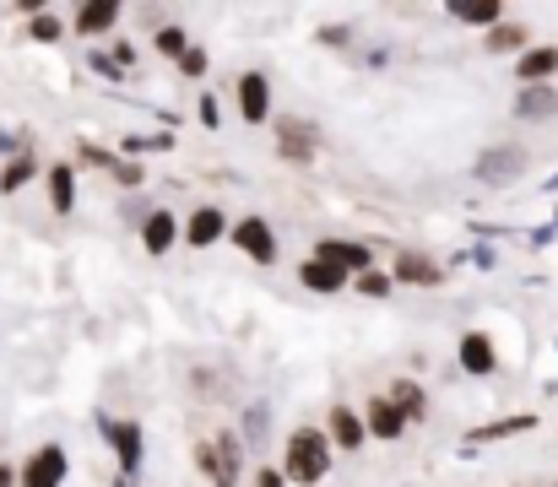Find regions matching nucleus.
<instances>
[{
  "instance_id": "17",
  "label": "nucleus",
  "mask_w": 558,
  "mask_h": 487,
  "mask_svg": "<svg viewBox=\"0 0 558 487\" xmlns=\"http://www.w3.org/2000/svg\"><path fill=\"white\" fill-rule=\"evenodd\" d=\"M554 76H558L554 44H532V49L515 60V82H521V87H554Z\"/></svg>"
},
{
  "instance_id": "14",
  "label": "nucleus",
  "mask_w": 558,
  "mask_h": 487,
  "mask_svg": "<svg viewBox=\"0 0 558 487\" xmlns=\"http://www.w3.org/2000/svg\"><path fill=\"white\" fill-rule=\"evenodd\" d=\"M180 228H185V217H180V211L153 206V211L142 217V228H136V233H142V249H147V255H169V249L180 244Z\"/></svg>"
},
{
  "instance_id": "22",
  "label": "nucleus",
  "mask_w": 558,
  "mask_h": 487,
  "mask_svg": "<svg viewBox=\"0 0 558 487\" xmlns=\"http://www.w3.org/2000/svg\"><path fill=\"white\" fill-rule=\"evenodd\" d=\"M483 49H488V54H515V60H521V54L532 49V33H526L521 22H499V27L483 33Z\"/></svg>"
},
{
  "instance_id": "35",
  "label": "nucleus",
  "mask_w": 558,
  "mask_h": 487,
  "mask_svg": "<svg viewBox=\"0 0 558 487\" xmlns=\"http://www.w3.org/2000/svg\"><path fill=\"white\" fill-rule=\"evenodd\" d=\"M87 65H93L98 76H109V82H120V76H125V71H120V65H114L109 54H98V49H87Z\"/></svg>"
},
{
  "instance_id": "32",
  "label": "nucleus",
  "mask_w": 558,
  "mask_h": 487,
  "mask_svg": "<svg viewBox=\"0 0 558 487\" xmlns=\"http://www.w3.org/2000/svg\"><path fill=\"white\" fill-rule=\"evenodd\" d=\"M114 184H125V190H142L147 184V168L131 158H120V168H114Z\"/></svg>"
},
{
  "instance_id": "31",
  "label": "nucleus",
  "mask_w": 558,
  "mask_h": 487,
  "mask_svg": "<svg viewBox=\"0 0 558 487\" xmlns=\"http://www.w3.org/2000/svg\"><path fill=\"white\" fill-rule=\"evenodd\" d=\"M190 379H195V401H217V395H228V385H217L211 368H195Z\"/></svg>"
},
{
  "instance_id": "27",
  "label": "nucleus",
  "mask_w": 558,
  "mask_h": 487,
  "mask_svg": "<svg viewBox=\"0 0 558 487\" xmlns=\"http://www.w3.org/2000/svg\"><path fill=\"white\" fill-rule=\"evenodd\" d=\"M153 49H158L163 60H185V54H190V33H185V22H163V27L153 33Z\"/></svg>"
},
{
  "instance_id": "1",
  "label": "nucleus",
  "mask_w": 558,
  "mask_h": 487,
  "mask_svg": "<svg viewBox=\"0 0 558 487\" xmlns=\"http://www.w3.org/2000/svg\"><path fill=\"white\" fill-rule=\"evenodd\" d=\"M331 439H326V428H293L288 434V445H282V472H288V487H320L331 477Z\"/></svg>"
},
{
  "instance_id": "25",
  "label": "nucleus",
  "mask_w": 558,
  "mask_h": 487,
  "mask_svg": "<svg viewBox=\"0 0 558 487\" xmlns=\"http://www.w3.org/2000/svg\"><path fill=\"white\" fill-rule=\"evenodd\" d=\"M33 179H44V162L33 158V153H16V158L0 168V195H16V190H27Z\"/></svg>"
},
{
  "instance_id": "33",
  "label": "nucleus",
  "mask_w": 558,
  "mask_h": 487,
  "mask_svg": "<svg viewBox=\"0 0 558 487\" xmlns=\"http://www.w3.org/2000/svg\"><path fill=\"white\" fill-rule=\"evenodd\" d=\"M250 487H288V472H282V466H255V472H250Z\"/></svg>"
},
{
  "instance_id": "2",
  "label": "nucleus",
  "mask_w": 558,
  "mask_h": 487,
  "mask_svg": "<svg viewBox=\"0 0 558 487\" xmlns=\"http://www.w3.org/2000/svg\"><path fill=\"white\" fill-rule=\"evenodd\" d=\"M195 472L211 487H239L250 472H244V439L239 428H217L211 439H195Z\"/></svg>"
},
{
  "instance_id": "4",
  "label": "nucleus",
  "mask_w": 558,
  "mask_h": 487,
  "mask_svg": "<svg viewBox=\"0 0 558 487\" xmlns=\"http://www.w3.org/2000/svg\"><path fill=\"white\" fill-rule=\"evenodd\" d=\"M271 142H277V158L293 162V168H310L315 153H320V131L299 114H277L271 120Z\"/></svg>"
},
{
  "instance_id": "29",
  "label": "nucleus",
  "mask_w": 558,
  "mask_h": 487,
  "mask_svg": "<svg viewBox=\"0 0 558 487\" xmlns=\"http://www.w3.org/2000/svg\"><path fill=\"white\" fill-rule=\"evenodd\" d=\"M353 293L359 299H390L396 282H390V271H364V277H353Z\"/></svg>"
},
{
  "instance_id": "13",
  "label": "nucleus",
  "mask_w": 558,
  "mask_h": 487,
  "mask_svg": "<svg viewBox=\"0 0 558 487\" xmlns=\"http://www.w3.org/2000/svg\"><path fill=\"white\" fill-rule=\"evenodd\" d=\"M120 22H125V5H120V0H82V5L71 11L76 38H104V33H114Z\"/></svg>"
},
{
  "instance_id": "19",
  "label": "nucleus",
  "mask_w": 558,
  "mask_h": 487,
  "mask_svg": "<svg viewBox=\"0 0 558 487\" xmlns=\"http://www.w3.org/2000/svg\"><path fill=\"white\" fill-rule=\"evenodd\" d=\"M364 428H369V439H379V445H396V439H407V417L385 401V395H374L369 406H364Z\"/></svg>"
},
{
  "instance_id": "18",
  "label": "nucleus",
  "mask_w": 558,
  "mask_h": 487,
  "mask_svg": "<svg viewBox=\"0 0 558 487\" xmlns=\"http://www.w3.org/2000/svg\"><path fill=\"white\" fill-rule=\"evenodd\" d=\"M44 190H49V211L71 217L76 211V162H49L44 168Z\"/></svg>"
},
{
  "instance_id": "24",
  "label": "nucleus",
  "mask_w": 558,
  "mask_h": 487,
  "mask_svg": "<svg viewBox=\"0 0 558 487\" xmlns=\"http://www.w3.org/2000/svg\"><path fill=\"white\" fill-rule=\"evenodd\" d=\"M532 428H537V417H532V412H521V417H499V423L477 428V434L466 439V450H477V445H499V439H515V434H532Z\"/></svg>"
},
{
  "instance_id": "8",
  "label": "nucleus",
  "mask_w": 558,
  "mask_h": 487,
  "mask_svg": "<svg viewBox=\"0 0 558 487\" xmlns=\"http://www.w3.org/2000/svg\"><path fill=\"white\" fill-rule=\"evenodd\" d=\"M65 477H71L65 445H38V450L22 461V487H65Z\"/></svg>"
},
{
  "instance_id": "11",
  "label": "nucleus",
  "mask_w": 558,
  "mask_h": 487,
  "mask_svg": "<svg viewBox=\"0 0 558 487\" xmlns=\"http://www.w3.org/2000/svg\"><path fill=\"white\" fill-rule=\"evenodd\" d=\"M456 363H461V374L488 379V374L499 368V346H494V336H488V330H461V341H456Z\"/></svg>"
},
{
  "instance_id": "26",
  "label": "nucleus",
  "mask_w": 558,
  "mask_h": 487,
  "mask_svg": "<svg viewBox=\"0 0 558 487\" xmlns=\"http://www.w3.org/2000/svg\"><path fill=\"white\" fill-rule=\"evenodd\" d=\"M239 439H244V450H260V445L271 439V406H266V401H250V412H244V428H239Z\"/></svg>"
},
{
  "instance_id": "20",
  "label": "nucleus",
  "mask_w": 558,
  "mask_h": 487,
  "mask_svg": "<svg viewBox=\"0 0 558 487\" xmlns=\"http://www.w3.org/2000/svg\"><path fill=\"white\" fill-rule=\"evenodd\" d=\"M385 401H390V406H396L407 423H423V417H428V390H423L417 379H390Z\"/></svg>"
},
{
  "instance_id": "30",
  "label": "nucleus",
  "mask_w": 558,
  "mask_h": 487,
  "mask_svg": "<svg viewBox=\"0 0 558 487\" xmlns=\"http://www.w3.org/2000/svg\"><path fill=\"white\" fill-rule=\"evenodd\" d=\"M76 158L93 162V168H109V173L120 168V153H109V147H98V142H82V147H76Z\"/></svg>"
},
{
  "instance_id": "21",
  "label": "nucleus",
  "mask_w": 558,
  "mask_h": 487,
  "mask_svg": "<svg viewBox=\"0 0 558 487\" xmlns=\"http://www.w3.org/2000/svg\"><path fill=\"white\" fill-rule=\"evenodd\" d=\"M554 114H558V87H521V93H515V120L543 125V120H554Z\"/></svg>"
},
{
  "instance_id": "37",
  "label": "nucleus",
  "mask_w": 558,
  "mask_h": 487,
  "mask_svg": "<svg viewBox=\"0 0 558 487\" xmlns=\"http://www.w3.org/2000/svg\"><path fill=\"white\" fill-rule=\"evenodd\" d=\"M0 487H22V466H11V461H0Z\"/></svg>"
},
{
  "instance_id": "3",
  "label": "nucleus",
  "mask_w": 558,
  "mask_h": 487,
  "mask_svg": "<svg viewBox=\"0 0 558 487\" xmlns=\"http://www.w3.org/2000/svg\"><path fill=\"white\" fill-rule=\"evenodd\" d=\"M228 244L250 260V266H277V255H282V244H277V228L260 217V211H244L233 228H228Z\"/></svg>"
},
{
  "instance_id": "23",
  "label": "nucleus",
  "mask_w": 558,
  "mask_h": 487,
  "mask_svg": "<svg viewBox=\"0 0 558 487\" xmlns=\"http://www.w3.org/2000/svg\"><path fill=\"white\" fill-rule=\"evenodd\" d=\"M445 11H450L456 22H466V27H483V33L505 22V5H499V0H456V5H445Z\"/></svg>"
},
{
  "instance_id": "16",
  "label": "nucleus",
  "mask_w": 558,
  "mask_h": 487,
  "mask_svg": "<svg viewBox=\"0 0 558 487\" xmlns=\"http://www.w3.org/2000/svg\"><path fill=\"white\" fill-rule=\"evenodd\" d=\"M326 439H331V450H348V455H359V450L369 445L364 412H353V406H331V412H326Z\"/></svg>"
},
{
  "instance_id": "36",
  "label": "nucleus",
  "mask_w": 558,
  "mask_h": 487,
  "mask_svg": "<svg viewBox=\"0 0 558 487\" xmlns=\"http://www.w3.org/2000/svg\"><path fill=\"white\" fill-rule=\"evenodd\" d=\"M201 125H206V131H222V109H217V98H211V93L201 98Z\"/></svg>"
},
{
  "instance_id": "9",
  "label": "nucleus",
  "mask_w": 558,
  "mask_h": 487,
  "mask_svg": "<svg viewBox=\"0 0 558 487\" xmlns=\"http://www.w3.org/2000/svg\"><path fill=\"white\" fill-rule=\"evenodd\" d=\"M390 282H396V288H439V282H445V266H439L434 255H423V249H396Z\"/></svg>"
},
{
  "instance_id": "7",
  "label": "nucleus",
  "mask_w": 558,
  "mask_h": 487,
  "mask_svg": "<svg viewBox=\"0 0 558 487\" xmlns=\"http://www.w3.org/2000/svg\"><path fill=\"white\" fill-rule=\"evenodd\" d=\"M233 98H239V120L244 125H271L277 109H271V76L266 71H244L233 82Z\"/></svg>"
},
{
  "instance_id": "15",
  "label": "nucleus",
  "mask_w": 558,
  "mask_h": 487,
  "mask_svg": "<svg viewBox=\"0 0 558 487\" xmlns=\"http://www.w3.org/2000/svg\"><path fill=\"white\" fill-rule=\"evenodd\" d=\"M310 255H320V260L342 266L348 277H364V271H374V249L364 244V239H320Z\"/></svg>"
},
{
  "instance_id": "34",
  "label": "nucleus",
  "mask_w": 558,
  "mask_h": 487,
  "mask_svg": "<svg viewBox=\"0 0 558 487\" xmlns=\"http://www.w3.org/2000/svg\"><path fill=\"white\" fill-rule=\"evenodd\" d=\"M206 65H211V60H206V49H195V44H190V54L180 60V76H206Z\"/></svg>"
},
{
  "instance_id": "6",
  "label": "nucleus",
  "mask_w": 558,
  "mask_h": 487,
  "mask_svg": "<svg viewBox=\"0 0 558 487\" xmlns=\"http://www.w3.org/2000/svg\"><path fill=\"white\" fill-rule=\"evenodd\" d=\"M228 211L217 206V200H201V206H190L185 211V228H180V239H185V249H217L222 239H228Z\"/></svg>"
},
{
  "instance_id": "5",
  "label": "nucleus",
  "mask_w": 558,
  "mask_h": 487,
  "mask_svg": "<svg viewBox=\"0 0 558 487\" xmlns=\"http://www.w3.org/2000/svg\"><path fill=\"white\" fill-rule=\"evenodd\" d=\"M104 439L114 445V461H120V477L136 483L142 461H147V434L136 417H104Z\"/></svg>"
},
{
  "instance_id": "10",
  "label": "nucleus",
  "mask_w": 558,
  "mask_h": 487,
  "mask_svg": "<svg viewBox=\"0 0 558 487\" xmlns=\"http://www.w3.org/2000/svg\"><path fill=\"white\" fill-rule=\"evenodd\" d=\"M299 288L315 293V299H342V293L353 288V277H348L342 266L320 260V255H304V260H299Z\"/></svg>"
},
{
  "instance_id": "12",
  "label": "nucleus",
  "mask_w": 558,
  "mask_h": 487,
  "mask_svg": "<svg viewBox=\"0 0 558 487\" xmlns=\"http://www.w3.org/2000/svg\"><path fill=\"white\" fill-rule=\"evenodd\" d=\"M521 168H526V147L505 142V147H483L472 173H477L483 184H510V179H521Z\"/></svg>"
},
{
  "instance_id": "28",
  "label": "nucleus",
  "mask_w": 558,
  "mask_h": 487,
  "mask_svg": "<svg viewBox=\"0 0 558 487\" xmlns=\"http://www.w3.org/2000/svg\"><path fill=\"white\" fill-rule=\"evenodd\" d=\"M27 38H33V44H60V38H65V22H60L54 11H44V16L27 22Z\"/></svg>"
},
{
  "instance_id": "38",
  "label": "nucleus",
  "mask_w": 558,
  "mask_h": 487,
  "mask_svg": "<svg viewBox=\"0 0 558 487\" xmlns=\"http://www.w3.org/2000/svg\"><path fill=\"white\" fill-rule=\"evenodd\" d=\"M320 38H326V44H331V49H342V44H353V33H348V27H326V33H320Z\"/></svg>"
}]
</instances>
